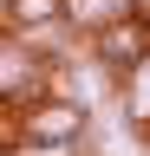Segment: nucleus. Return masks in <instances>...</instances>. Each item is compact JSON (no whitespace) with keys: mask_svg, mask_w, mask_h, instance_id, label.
<instances>
[{"mask_svg":"<svg viewBox=\"0 0 150 156\" xmlns=\"http://www.w3.org/2000/svg\"><path fill=\"white\" fill-rule=\"evenodd\" d=\"M144 52H150V13H137V7H130L124 20H111L104 33H91V58H98L104 72H118V78L137 65Z\"/></svg>","mask_w":150,"mask_h":156,"instance_id":"nucleus-2","label":"nucleus"},{"mask_svg":"<svg viewBox=\"0 0 150 156\" xmlns=\"http://www.w3.org/2000/svg\"><path fill=\"white\" fill-rule=\"evenodd\" d=\"M124 111H130V124H150V52L124 72Z\"/></svg>","mask_w":150,"mask_h":156,"instance_id":"nucleus-5","label":"nucleus"},{"mask_svg":"<svg viewBox=\"0 0 150 156\" xmlns=\"http://www.w3.org/2000/svg\"><path fill=\"white\" fill-rule=\"evenodd\" d=\"M85 124H91V111L79 98H33L20 111V136L26 143H65V150H79Z\"/></svg>","mask_w":150,"mask_h":156,"instance_id":"nucleus-1","label":"nucleus"},{"mask_svg":"<svg viewBox=\"0 0 150 156\" xmlns=\"http://www.w3.org/2000/svg\"><path fill=\"white\" fill-rule=\"evenodd\" d=\"M0 26L13 39H52L65 33V0H0Z\"/></svg>","mask_w":150,"mask_h":156,"instance_id":"nucleus-3","label":"nucleus"},{"mask_svg":"<svg viewBox=\"0 0 150 156\" xmlns=\"http://www.w3.org/2000/svg\"><path fill=\"white\" fill-rule=\"evenodd\" d=\"M144 136H150V124H144Z\"/></svg>","mask_w":150,"mask_h":156,"instance_id":"nucleus-7","label":"nucleus"},{"mask_svg":"<svg viewBox=\"0 0 150 156\" xmlns=\"http://www.w3.org/2000/svg\"><path fill=\"white\" fill-rule=\"evenodd\" d=\"M13 156H79V150H65V143H26V136H20Z\"/></svg>","mask_w":150,"mask_h":156,"instance_id":"nucleus-6","label":"nucleus"},{"mask_svg":"<svg viewBox=\"0 0 150 156\" xmlns=\"http://www.w3.org/2000/svg\"><path fill=\"white\" fill-rule=\"evenodd\" d=\"M124 13H130V0H65V26H85V33H104Z\"/></svg>","mask_w":150,"mask_h":156,"instance_id":"nucleus-4","label":"nucleus"}]
</instances>
